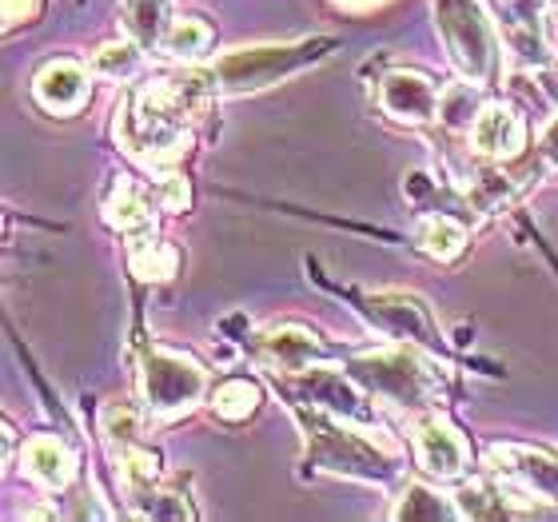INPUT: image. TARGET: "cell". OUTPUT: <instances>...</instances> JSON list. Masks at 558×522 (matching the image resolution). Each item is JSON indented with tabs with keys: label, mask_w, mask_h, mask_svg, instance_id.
Masks as SVG:
<instances>
[{
	"label": "cell",
	"mask_w": 558,
	"mask_h": 522,
	"mask_svg": "<svg viewBox=\"0 0 558 522\" xmlns=\"http://www.w3.org/2000/svg\"><path fill=\"white\" fill-rule=\"evenodd\" d=\"M216 84V72H184L168 81L140 84L129 108L120 112L117 136L124 148L148 168H168L187 151V120L208 105V93Z\"/></svg>",
	"instance_id": "obj_1"
},
{
	"label": "cell",
	"mask_w": 558,
	"mask_h": 522,
	"mask_svg": "<svg viewBox=\"0 0 558 522\" xmlns=\"http://www.w3.org/2000/svg\"><path fill=\"white\" fill-rule=\"evenodd\" d=\"M208 391V375L192 355L168 348H148L140 363V394L156 418H175L192 411Z\"/></svg>",
	"instance_id": "obj_2"
},
{
	"label": "cell",
	"mask_w": 558,
	"mask_h": 522,
	"mask_svg": "<svg viewBox=\"0 0 558 522\" xmlns=\"http://www.w3.org/2000/svg\"><path fill=\"white\" fill-rule=\"evenodd\" d=\"M435 16L454 69L471 84H487L495 76V28L483 16L478 0H435Z\"/></svg>",
	"instance_id": "obj_3"
},
{
	"label": "cell",
	"mask_w": 558,
	"mask_h": 522,
	"mask_svg": "<svg viewBox=\"0 0 558 522\" xmlns=\"http://www.w3.org/2000/svg\"><path fill=\"white\" fill-rule=\"evenodd\" d=\"M331 40H303V45H268V48H235L228 57L216 60V81L228 93H247V88H264V84L300 72L303 64L324 57Z\"/></svg>",
	"instance_id": "obj_4"
},
{
	"label": "cell",
	"mask_w": 558,
	"mask_h": 522,
	"mask_svg": "<svg viewBox=\"0 0 558 522\" xmlns=\"http://www.w3.org/2000/svg\"><path fill=\"white\" fill-rule=\"evenodd\" d=\"M363 379H372L375 391H384L387 399H396L403 406H423L430 394V375L411 360L408 351H387V355H372V360H360Z\"/></svg>",
	"instance_id": "obj_5"
},
{
	"label": "cell",
	"mask_w": 558,
	"mask_h": 522,
	"mask_svg": "<svg viewBox=\"0 0 558 522\" xmlns=\"http://www.w3.org/2000/svg\"><path fill=\"white\" fill-rule=\"evenodd\" d=\"M487 466L495 475L511 478L514 487L526 490L531 499L550 502L558 490V463L550 454L531 451V447H490Z\"/></svg>",
	"instance_id": "obj_6"
},
{
	"label": "cell",
	"mask_w": 558,
	"mask_h": 522,
	"mask_svg": "<svg viewBox=\"0 0 558 522\" xmlns=\"http://www.w3.org/2000/svg\"><path fill=\"white\" fill-rule=\"evenodd\" d=\"M379 105L399 124H430V120H439L442 93L423 72H391L379 88Z\"/></svg>",
	"instance_id": "obj_7"
},
{
	"label": "cell",
	"mask_w": 558,
	"mask_h": 522,
	"mask_svg": "<svg viewBox=\"0 0 558 522\" xmlns=\"http://www.w3.org/2000/svg\"><path fill=\"white\" fill-rule=\"evenodd\" d=\"M415 454L418 466L439 483H451L466 471V442L454 435L451 423H442L435 415L415 427Z\"/></svg>",
	"instance_id": "obj_8"
},
{
	"label": "cell",
	"mask_w": 558,
	"mask_h": 522,
	"mask_svg": "<svg viewBox=\"0 0 558 522\" xmlns=\"http://www.w3.org/2000/svg\"><path fill=\"white\" fill-rule=\"evenodd\" d=\"M471 148L490 160H514L526 148V124L523 117L507 105H487L475 112L471 124Z\"/></svg>",
	"instance_id": "obj_9"
},
{
	"label": "cell",
	"mask_w": 558,
	"mask_h": 522,
	"mask_svg": "<svg viewBox=\"0 0 558 522\" xmlns=\"http://www.w3.org/2000/svg\"><path fill=\"white\" fill-rule=\"evenodd\" d=\"M36 105L52 112V117H72L81 112L84 100H88V72L76 64V60H52L36 72L33 81Z\"/></svg>",
	"instance_id": "obj_10"
},
{
	"label": "cell",
	"mask_w": 558,
	"mask_h": 522,
	"mask_svg": "<svg viewBox=\"0 0 558 522\" xmlns=\"http://www.w3.org/2000/svg\"><path fill=\"white\" fill-rule=\"evenodd\" d=\"M21 466H24V475L48 490L69 487L72 475H76V459H72V451L60 439H52V435H36V439L24 442Z\"/></svg>",
	"instance_id": "obj_11"
},
{
	"label": "cell",
	"mask_w": 558,
	"mask_h": 522,
	"mask_svg": "<svg viewBox=\"0 0 558 522\" xmlns=\"http://www.w3.org/2000/svg\"><path fill=\"white\" fill-rule=\"evenodd\" d=\"M259 351H264V360L271 367L300 375V372H312V363L319 360V339L312 331H303V327H276V331H268V336L259 339Z\"/></svg>",
	"instance_id": "obj_12"
},
{
	"label": "cell",
	"mask_w": 558,
	"mask_h": 522,
	"mask_svg": "<svg viewBox=\"0 0 558 522\" xmlns=\"http://www.w3.org/2000/svg\"><path fill=\"white\" fill-rule=\"evenodd\" d=\"M372 312L384 319L396 336H408V339H418V343H439L435 339V327H430V315L427 307L415 300V295H403V291H384V295H375L372 300Z\"/></svg>",
	"instance_id": "obj_13"
},
{
	"label": "cell",
	"mask_w": 558,
	"mask_h": 522,
	"mask_svg": "<svg viewBox=\"0 0 558 522\" xmlns=\"http://www.w3.org/2000/svg\"><path fill=\"white\" fill-rule=\"evenodd\" d=\"M105 216H108V223H112L117 232H124V235H144L151 228L148 199L140 196L132 184L112 187V196H108V204H105Z\"/></svg>",
	"instance_id": "obj_14"
},
{
	"label": "cell",
	"mask_w": 558,
	"mask_h": 522,
	"mask_svg": "<svg viewBox=\"0 0 558 522\" xmlns=\"http://www.w3.org/2000/svg\"><path fill=\"white\" fill-rule=\"evenodd\" d=\"M208 45H211V28L204 21H196V16H180L160 36V52L172 60H196L208 52Z\"/></svg>",
	"instance_id": "obj_15"
},
{
	"label": "cell",
	"mask_w": 558,
	"mask_h": 522,
	"mask_svg": "<svg viewBox=\"0 0 558 522\" xmlns=\"http://www.w3.org/2000/svg\"><path fill=\"white\" fill-rule=\"evenodd\" d=\"M466 244V228L454 216H430L418 228V247L427 252L430 259H454Z\"/></svg>",
	"instance_id": "obj_16"
},
{
	"label": "cell",
	"mask_w": 558,
	"mask_h": 522,
	"mask_svg": "<svg viewBox=\"0 0 558 522\" xmlns=\"http://www.w3.org/2000/svg\"><path fill=\"white\" fill-rule=\"evenodd\" d=\"M129 264L140 279H172L180 256H175V247L160 244V240H132Z\"/></svg>",
	"instance_id": "obj_17"
},
{
	"label": "cell",
	"mask_w": 558,
	"mask_h": 522,
	"mask_svg": "<svg viewBox=\"0 0 558 522\" xmlns=\"http://www.w3.org/2000/svg\"><path fill=\"white\" fill-rule=\"evenodd\" d=\"M216 415L228 418V423H240V418L256 415L259 406V387L252 379H228V384L216 391Z\"/></svg>",
	"instance_id": "obj_18"
},
{
	"label": "cell",
	"mask_w": 558,
	"mask_h": 522,
	"mask_svg": "<svg viewBox=\"0 0 558 522\" xmlns=\"http://www.w3.org/2000/svg\"><path fill=\"white\" fill-rule=\"evenodd\" d=\"M140 69V48L132 40H117L93 52V72L108 76V81H129L132 72Z\"/></svg>",
	"instance_id": "obj_19"
},
{
	"label": "cell",
	"mask_w": 558,
	"mask_h": 522,
	"mask_svg": "<svg viewBox=\"0 0 558 522\" xmlns=\"http://www.w3.org/2000/svg\"><path fill=\"white\" fill-rule=\"evenodd\" d=\"M136 430H140V423H136V411H132V406H120V403L105 406L108 442H120V451H129V447H136Z\"/></svg>",
	"instance_id": "obj_20"
},
{
	"label": "cell",
	"mask_w": 558,
	"mask_h": 522,
	"mask_svg": "<svg viewBox=\"0 0 558 522\" xmlns=\"http://www.w3.org/2000/svg\"><path fill=\"white\" fill-rule=\"evenodd\" d=\"M160 199L168 211H184L187 208V184L180 175H163L160 180Z\"/></svg>",
	"instance_id": "obj_21"
},
{
	"label": "cell",
	"mask_w": 558,
	"mask_h": 522,
	"mask_svg": "<svg viewBox=\"0 0 558 522\" xmlns=\"http://www.w3.org/2000/svg\"><path fill=\"white\" fill-rule=\"evenodd\" d=\"M36 12V0H4V24H21Z\"/></svg>",
	"instance_id": "obj_22"
},
{
	"label": "cell",
	"mask_w": 558,
	"mask_h": 522,
	"mask_svg": "<svg viewBox=\"0 0 558 522\" xmlns=\"http://www.w3.org/2000/svg\"><path fill=\"white\" fill-rule=\"evenodd\" d=\"M543 151H547V160L558 168V120H550L547 132H543Z\"/></svg>",
	"instance_id": "obj_23"
},
{
	"label": "cell",
	"mask_w": 558,
	"mask_h": 522,
	"mask_svg": "<svg viewBox=\"0 0 558 522\" xmlns=\"http://www.w3.org/2000/svg\"><path fill=\"white\" fill-rule=\"evenodd\" d=\"M550 4H555V12H558V0H550Z\"/></svg>",
	"instance_id": "obj_24"
}]
</instances>
